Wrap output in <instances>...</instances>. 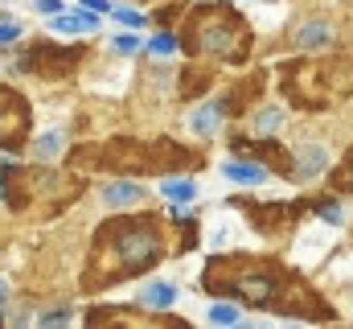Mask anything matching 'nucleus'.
Returning <instances> with one entry per match:
<instances>
[{
  "mask_svg": "<svg viewBox=\"0 0 353 329\" xmlns=\"http://www.w3.org/2000/svg\"><path fill=\"white\" fill-rule=\"evenodd\" d=\"M17 37H21V25H17V21H12V25L0 21V46H8V41H17Z\"/></svg>",
  "mask_w": 353,
  "mask_h": 329,
  "instance_id": "nucleus-26",
  "label": "nucleus"
},
{
  "mask_svg": "<svg viewBox=\"0 0 353 329\" xmlns=\"http://www.w3.org/2000/svg\"><path fill=\"white\" fill-rule=\"evenodd\" d=\"M247 223L263 235V239H279V235H292V227L312 210L308 202H255V198H230Z\"/></svg>",
  "mask_w": 353,
  "mask_h": 329,
  "instance_id": "nucleus-6",
  "label": "nucleus"
},
{
  "mask_svg": "<svg viewBox=\"0 0 353 329\" xmlns=\"http://www.w3.org/2000/svg\"><path fill=\"white\" fill-rule=\"evenodd\" d=\"M222 173L230 177V181H239V185H263L267 181V169L255 161H226L222 164Z\"/></svg>",
  "mask_w": 353,
  "mask_h": 329,
  "instance_id": "nucleus-12",
  "label": "nucleus"
},
{
  "mask_svg": "<svg viewBox=\"0 0 353 329\" xmlns=\"http://www.w3.org/2000/svg\"><path fill=\"white\" fill-rule=\"evenodd\" d=\"M214 82V70H201V66H189L185 70V82H181V99H193L201 86H210Z\"/></svg>",
  "mask_w": 353,
  "mask_h": 329,
  "instance_id": "nucleus-18",
  "label": "nucleus"
},
{
  "mask_svg": "<svg viewBox=\"0 0 353 329\" xmlns=\"http://www.w3.org/2000/svg\"><path fill=\"white\" fill-rule=\"evenodd\" d=\"M111 17H115V21H123V25H144V12H136V8H115Z\"/></svg>",
  "mask_w": 353,
  "mask_h": 329,
  "instance_id": "nucleus-25",
  "label": "nucleus"
},
{
  "mask_svg": "<svg viewBox=\"0 0 353 329\" xmlns=\"http://www.w3.org/2000/svg\"><path fill=\"white\" fill-rule=\"evenodd\" d=\"M234 153H251V157H263L267 164H275L283 177H296V157H288L275 140H234Z\"/></svg>",
  "mask_w": 353,
  "mask_h": 329,
  "instance_id": "nucleus-9",
  "label": "nucleus"
},
{
  "mask_svg": "<svg viewBox=\"0 0 353 329\" xmlns=\"http://www.w3.org/2000/svg\"><path fill=\"white\" fill-rule=\"evenodd\" d=\"M4 301H8V288H4V280H0V305H4Z\"/></svg>",
  "mask_w": 353,
  "mask_h": 329,
  "instance_id": "nucleus-30",
  "label": "nucleus"
},
{
  "mask_svg": "<svg viewBox=\"0 0 353 329\" xmlns=\"http://www.w3.org/2000/svg\"><path fill=\"white\" fill-rule=\"evenodd\" d=\"M201 157L185 144L173 140H136V136H119L111 144H94L79 149L70 157V169L79 173V164L87 169H115V173H165L173 164H197Z\"/></svg>",
  "mask_w": 353,
  "mask_h": 329,
  "instance_id": "nucleus-3",
  "label": "nucleus"
},
{
  "mask_svg": "<svg viewBox=\"0 0 353 329\" xmlns=\"http://www.w3.org/2000/svg\"><path fill=\"white\" fill-rule=\"evenodd\" d=\"M83 62V46L74 50V46H54V41H37V46H29L21 58H17V70H25V75H41V79H62V75H70L74 66Z\"/></svg>",
  "mask_w": 353,
  "mask_h": 329,
  "instance_id": "nucleus-7",
  "label": "nucleus"
},
{
  "mask_svg": "<svg viewBox=\"0 0 353 329\" xmlns=\"http://www.w3.org/2000/svg\"><path fill=\"white\" fill-rule=\"evenodd\" d=\"M70 321V309H54V313H41V326H62Z\"/></svg>",
  "mask_w": 353,
  "mask_h": 329,
  "instance_id": "nucleus-27",
  "label": "nucleus"
},
{
  "mask_svg": "<svg viewBox=\"0 0 353 329\" xmlns=\"http://www.w3.org/2000/svg\"><path fill=\"white\" fill-rule=\"evenodd\" d=\"M283 124V111L279 107H267V111H259V132H275Z\"/></svg>",
  "mask_w": 353,
  "mask_h": 329,
  "instance_id": "nucleus-23",
  "label": "nucleus"
},
{
  "mask_svg": "<svg viewBox=\"0 0 353 329\" xmlns=\"http://www.w3.org/2000/svg\"><path fill=\"white\" fill-rule=\"evenodd\" d=\"M165 255V227L152 214H128V218H111L94 231V247L87 259V280L83 288H115L148 267H157Z\"/></svg>",
  "mask_w": 353,
  "mask_h": 329,
  "instance_id": "nucleus-2",
  "label": "nucleus"
},
{
  "mask_svg": "<svg viewBox=\"0 0 353 329\" xmlns=\"http://www.w3.org/2000/svg\"><path fill=\"white\" fill-rule=\"evenodd\" d=\"M181 50L243 66V58L251 54V29L230 4H197L181 29Z\"/></svg>",
  "mask_w": 353,
  "mask_h": 329,
  "instance_id": "nucleus-4",
  "label": "nucleus"
},
{
  "mask_svg": "<svg viewBox=\"0 0 353 329\" xmlns=\"http://www.w3.org/2000/svg\"><path fill=\"white\" fill-rule=\"evenodd\" d=\"M325 164H329V153H325L321 144H304V149L296 153V181H312V177H321Z\"/></svg>",
  "mask_w": 353,
  "mask_h": 329,
  "instance_id": "nucleus-10",
  "label": "nucleus"
},
{
  "mask_svg": "<svg viewBox=\"0 0 353 329\" xmlns=\"http://www.w3.org/2000/svg\"><path fill=\"white\" fill-rule=\"evenodd\" d=\"M37 12H50V17H58V12H62V0H37Z\"/></svg>",
  "mask_w": 353,
  "mask_h": 329,
  "instance_id": "nucleus-29",
  "label": "nucleus"
},
{
  "mask_svg": "<svg viewBox=\"0 0 353 329\" xmlns=\"http://www.w3.org/2000/svg\"><path fill=\"white\" fill-rule=\"evenodd\" d=\"M161 194L173 198V202H193V198H197V185H193V181H176V177H169V181L161 185Z\"/></svg>",
  "mask_w": 353,
  "mask_h": 329,
  "instance_id": "nucleus-19",
  "label": "nucleus"
},
{
  "mask_svg": "<svg viewBox=\"0 0 353 329\" xmlns=\"http://www.w3.org/2000/svg\"><path fill=\"white\" fill-rule=\"evenodd\" d=\"M201 288L210 297H230L243 305H255L267 313H283V317H304V321H325L333 317V309L279 259L267 255H218L210 259Z\"/></svg>",
  "mask_w": 353,
  "mask_h": 329,
  "instance_id": "nucleus-1",
  "label": "nucleus"
},
{
  "mask_svg": "<svg viewBox=\"0 0 353 329\" xmlns=\"http://www.w3.org/2000/svg\"><path fill=\"white\" fill-rule=\"evenodd\" d=\"M176 46H181V37H173V33H157V37L148 41L152 54H176Z\"/></svg>",
  "mask_w": 353,
  "mask_h": 329,
  "instance_id": "nucleus-22",
  "label": "nucleus"
},
{
  "mask_svg": "<svg viewBox=\"0 0 353 329\" xmlns=\"http://www.w3.org/2000/svg\"><path fill=\"white\" fill-rule=\"evenodd\" d=\"M173 301H176L173 284H144V288H140V305H144V309H169Z\"/></svg>",
  "mask_w": 353,
  "mask_h": 329,
  "instance_id": "nucleus-16",
  "label": "nucleus"
},
{
  "mask_svg": "<svg viewBox=\"0 0 353 329\" xmlns=\"http://www.w3.org/2000/svg\"><path fill=\"white\" fill-rule=\"evenodd\" d=\"M210 321H214V326H239L243 313H239L234 305H214V309H210Z\"/></svg>",
  "mask_w": 353,
  "mask_h": 329,
  "instance_id": "nucleus-21",
  "label": "nucleus"
},
{
  "mask_svg": "<svg viewBox=\"0 0 353 329\" xmlns=\"http://www.w3.org/2000/svg\"><path fill=\"white\" fill-rule=\"evenodd\" d=\"M99 29V21H94V12H70V17H54V33H94Z\"/></svg>",
  "mask_w": 353,
  "mask_h": 329,
  "instance_id": "nucleus-15",
  "label": "nucleus"
},
{
  "mask_svg": "<svg viewBox=\"0 0 353 329\" xmlns=\"http://www.w3.org/2000/svg\"><path fill=\"white\" fill-rule=\"evenodd\" d=\"M103 198H107V206H136V202H144V189L132 181H111L103 189Z\"/></svg>",
  "mask_w": 353,
  "mask_h": 329,
  "instance_id": "nucleus-14",
  "label": "nucleus"
},
{
  "mask_svg": "<svg viewBox=\"0 0 353 329\" xmlns=\"http://www.w3.org/2000/svg\"><path fill=\"white\" fill-rule=\"evenodd\" d=\"M329 41H333V29H329L325 21L300 25V33H296V46H300V50H325Z\"/></svg>",
  "mask_w": 353,
  "mask_h": 329,
  "instance_id": "nucleus-13",
  "label": "nucleus"
},
{
  "mask_svg": "<svg viewBox=\"0 0 353 329\" xmlns=\"http://www.w3.org/2000/svg\"><path fill=\"white\" fill-rule=\"evenodd\" d=\"M79 4H87L90 12H115V4H111V0H79Z\"/></svg>",
  "mask_w": 353,
  "mask_h": 329,
  "instance_id": "nucleus-28",
  "label": "nucleus"
},
{
  "mask_svg": "<svg viewBox=\"0 0 353 329\" xmlns=\"http://www.w3.org/2000/svg\"><path fill=\"white\" fill-rule=\"evenodd\" d=\"M29 132V103L21 91L0 86V149H17Z\"/></svg>",
  "mask_w": 353,
  "mask_h": 329,
  "instance_id": "nucleus-8",
  "label": "nucleus"
},
{
  "mask_svg": "<svg viewBox=\"0 0 353 329\" xmlns=\"http://www.w3.org/2000/svg\"><path fill=\"white\" fill-rule=\"evenodd\" d=\"M259 91H263V75H251V79H247V86L239 82V86H234V91L226 95V103H222V107H226V115H243V111L251 107V99H255Z\"/></svg>",
  "mask_w": 353,
  "mask_h": 329,
  "instance_id": "nucleus-11",
  "label": "nucleus"
},
{
  "mask_svg": "<svg viewBox=\"0 0 353 329\" xmlns=\"http://www.w3.org/2000/svg\"><path fill=\"white\" fill-rule=\"evenodd\" d=\"M58 149H62V136H58V132H46V136L33 140V153H37L41 161H46V157H58Z\"/></svg>",
  "mask_w": 353,
  "mask_h": 329,
  "instance_id": "nucleus-20",
  "label": "nucleus"
},
{
  "mask_svg": "<svg viewBox=\"0 0 353 329\" xmlns=\"http://www.w3.org/2000/svg\"><path fill=\"white\" fill-rule=\"evenodd\" d=\"M222 115H226V107H222V103H205V107H201V111L193 115V132H197V136L214 132V128L222 124Z\"/></svg>",
  "mask_w": 353,
  "mask_h": 329,
  "instance_id": "nucleus-17",
  "label": "nucleus"
},
{
  "mask_svg": "<svg viewBox=\"0 0 353 329\" xmlns=\"http://www.w3.org/2000/svg\"><path fill=\"white\" fill-rule=\"evenodd\" d=\"M279 91L300 111H321L333 99H350L353 95V58L288 62V66H279Z\"/></svg>",
  "mask_w": 353,
  "mask_h": 329,
  "instance_id": "nucleus-5",
  "label": "nucleus"
},
{
  "mask_svg": "<svg viewBox=\"0 0 353 329\" xmlns=\"http://www.w3.org/2000/svg\"><path fill=\"white\" fill-rule=\"evenodd\" d=\"M111 46H115L119 54H136V50H140V37H136V33H119Z\"/></svg>",
  "mask_w": 353,
  "mask_h": 329,
  "instance_id": "nucleus-24",
  "label": "nucleus"
}]
</instances>
